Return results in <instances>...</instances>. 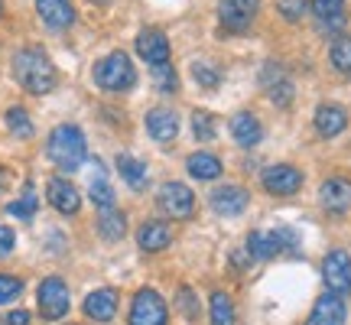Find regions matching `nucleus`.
Returning a JSON list of instances; mask_svg holds the SVG:
<instances>
[{"mask_svg": "<svg viewBox=\"0 0 351 325\" xmlns=\"http://www.w3.org/2000/svg\"><path fill=\"white\" fill-rule=\"evenodd\" d=\"M212 208L215 215H225V218H234V215H241L244 208H247V192L241 186H218L212 189Z\"/></svg>", "mask_w": 351, "mask_h": 325, "instance_id": "15", "label": "nucleus"}, {"mask_svg": "<svg viewBox=\"0 0 351 325\" xmlns=\"http://www.w3.org/2000/svg\"><path fill=\"white\" fill-rule=\"evenodd\" d=\"M231 137H234V143L238 147H257L263 137V124L254 117L251 111H238L234 117H231Z\"/></svg>", "mask_w": 351, "mask_h": 325, "instance_id": "17", "label": "nucleus"}, {"mask_svg": "<svg viewBox=\"0 0 351 325\" xmlns=\"http://www.w3.org/2000/svg\"><path fill=\"white\" fill-rule=\"evenodd\" d=\"M88 195H91V202H95L98 208H114V189L108 186V179L95 176L91 186H88Z\"/></svg>", "mask_w": 351, "mask_h": 325, "instance_id": "33", "label": "nucleus"}, {"mask_svg": "<svg viewBox=\"0 0 351 325\" xmlns=\"http://www.w3.org/2000/svg\"><path fill=\"white\" fill-rule=\"evenodd\" d=\"M179 309L186 313V319H199V302H195V296H192L189 287L179 289Z\"/></svg>", "mask_w": 351, "mask_h": 325, "instance_id": "37", "label": "nucleus"}, {"mask_svg": "<svg viewBox=\"0 0 351 325\" xmlns=\"http://www.w3.org/2000/svg\"><path fill=\"white\" fill-rule=\"evenodd\" d=\"M257 10H261V0H221L218 3V23L225 33L238 36V33L251 29Z\"/></svg>", "mask_w": 351, "mask_h": 325, "instance_id": "5", "label": "nucleus"}, {"mask_svg": "<svg viewBox=\"0 0 351 325\" xmlns=\"http://www.w3.org/2000/svg\"><path fill=\"white\" fill-rule=\"evenodd\" d=\"M322 276H326L328 293H351V257L348 250H328L322 261Z\"/></svg>", "mask_w": 351, "mask_h": 325, "instance_id": "8", "label": "nucleus"}, {"mask_svg": "<svg viewBox=\"0 0 351 325\" xmlns=\"http://www.w3.org/2000/svg\"><path fill=\"white\" fill-rule=\"evenodd\" d=\"M127 231V218L124 212H117V208H104V215L98 218V234L104 241H121Z\"/></svg>", "mask_w": 351, "mask_h": 325, "instance_id": "26", "label": "nucleus"}, {"mask_svg": "<svg viewBox=\"0 0 351 325\" xmlns=\"http://www.w3.org/2000/svg\"><path fill=\"white\" fill-rule=\"evenodd\" d=\"M46 195H49V205L56 208L59 215H75L82 208V195H78V189L69 182V179H49V186H46Z\"/></svg>", "mask_w": 351, "mask_h": 325, "instance_id": "14", "label": "nucleus"}, {"mask_svg": "<svg viewBox=\"0 0 351 325\" xmlns=\"http://www.w3.org/2000/svg\"><path fill=\"white\" fill-rule=\"evenodd\" d=\"M328 59L339 69L341 75H351V36H339L328 49Z\"/></svg>", "mask_w": 351, "mask_h": 325, "instance_id": "30", "label": "nucleus"}, {"mask_svg": "<svg viewBox=\"0 0 351 325\" xmlns=\"http://www.w3.org/2000/svg\"><path fill=\"white\" fill-rule=\"evenodd\" d=\"M212 325H234V302L228 293H212Z\"/></svg>", "mask_w": 351, "mask_h": 325, "instance_id": "32", "label": "nucleus"}, {"mask_svg": "<svg viewBox=\"0 0 351 325\" xmlns=\"http://www.w3.org/2000/svg\"><path fill=\"white\" fill-rule=\"evenodd\" d=\"M169 241H173V234H169V228H166L163 221H147V225L137 231V244H140V250H147V254H156V250L169 248Z\"/></svg>", "mask_w": 351, "mask_h": 325, "instance_id": "23", "label": "nucleus"}, {"mask_svg": "<svg viewBox=\"0 0 351 325\" xmlns=\"http://www.w3.org/2000/svg\"><path fill=\"white\" fill-rule=\"evenodd\" d=\"M13 248H16V234L7 225H0V261H7L13 254Z\"/></svg>", "mask_w": 351, "mask_h": 325, "instance_id": "38", "label": "nucleus"}, {"mask_svg": "<svg viewBox=\"0 0 351 325\" xmlns=\"http://www.w3.org/2000/svg\"><path fill=\"white\" fill-rule=\"evenodd\" d=\"M147 130H150V137L156 140V143H169V140H176V134H179V117H176V111H169V108H153V111L147 114Z\"/></svg>", "mask_w": 351, "mask_h": 325, "instance_id": "19", "label": "nucleus"}, {"mask_svg": "<svg viewBox=\"0 0 351 325\" xmlns=\"http://www.w3.org/2000/svg\"><path fill=\"white\" fill-rule=\"evenodd\" d=\"M276 7H280V16H283V20H289V23H300L302 13H306V7H309V0H280Z\"/></svg>", "mask_w": 351, "mask_h": 325, "instance_id": "36", "label": "nucleus"}, {"mask_svg": "<svg viewBox=\"0 0 351 325\" xmlns=\"http://www.w3.org/2000/svg\"><path fill=\"white\" fill-rule=\"evenodd\" d=\"M95 85L101 91H130L137 85V69L127 59V52H111L95 65Z\"/></svg>", "mask_w": 351, "mask_h": 325, "instance_id": "3", "label": "nucleus"}, {"mask_svg": "<svg viewBox=\"0 0 351 325\" xmlns=\"http://www.w3.org/2000/svg\"><path fill=\"white\" fill-rule=\"evenodd\" d=\"M309 7H313L319 26L328 33H339L345 26V0H309Z\"/></svg>", "mask_w": 351, "mask_h": 325, "instance_id": "21", "label": "nucleus"}, {"mask_svg": "<svg viewBox=\"0 0 351 325\" xmlns=\"http://www.w3.org/2000/svg\"><path fill=\"white\" fill-rule=\"evenodd\" d=\"M137 56L150 65H166L169 62V39L160 29H143L137 36Z\"/></svg>", "mask_w": 351, "mask_h": 325, "instance_id": "13", "label": "nucleus"}, {"mask_svg": "<svg viewBox=\"0 0 351 325\" xmlns=\"http://www.w3.org/2000/svg\"><path fill=\"white\" fill-rule=\"evenodd\" d=\"M313 124L322 137H339L341 130L348 127V114H345V108H339V104H322V108L315 111Z\"/></svg>", "mask_w": 351, "mask_h": 325, "instance_id": "22", "label": "nucleus"}, {"mask_svg": "<svg viewBox=\"0 0 351 325\" xmlns=\"http://www.w3.org/2000/svg\"><path fill=\"white\" fill-rule=\"evenodd\" d=\"M36 208H39L36 189H33V186H26V189H23V195H20L16 202H10V205H7V215H13V218H23V221H29V218L36 215Z\"/></svg>", "mask_w": 351, "mask_h": 325, "instance_id": "29", "label": "nucleus"}, {"mask_svg": "<svg viewBox=\"0 0 351 325\" xmlns=\"http://www.w3.org/2000/svg\"><path fill=\"white\" fill-rule=\"evenodd\" d=\"M156 205L173 218H189L192 208H195V195H192V189L186 182H166L160 189V195H156Z\"/></svg>", "mask_w": 351, "mask_h": 325, "instance_id": "9", "label": "nucleus"}, {"mask_svg": "<svg viewBox=\"0 0 351 325\" xmlns=\"http://www.w3.org/2000/svg\"><path fill=\"white\" fill-rule=\"evenodd\" d=\"M130 325H169V309L156 289H140L130 302Z\"/></svg>", "mask_w": 351, "mask_h": 325, "instance_id": "6", "label": "nucleus"}, {"mask_svg": "<svg viewBox=\"0 0 351 325\" xmlns=\"http://www.w3.org/2000/svg\"><path fill=\"white\" fill-rule=\"evenodd\" d=\"M192 134H195V140H215L218 137V121H215L212 111H195L192 114Z\"/></svg>", "mask_w": 351, "mask_h": 325, "instance_id": "31", "label": "nucleus"}, {"mask_svg": "<svg viewBox=\"0 0 351 325\" xmlns=\"http://www.w3.org/2000/svg\"><path fill=\"white\" fill-rule=\"evenodd\" d=\"M345 319H348L345 300H341L339 293H322V296L315 300L306 325H345Z\"/></svg>", "mask_w": 351, "mask_h": 325, "instance_id": "12", "label": "nucleus"}, {"mask_svg": "<svg viewBox=\"0 0 351 325\" xmlns=\"http://www.w3.org/2000/svg\"><path fill=\"white\" fill-rule=\"evenodd\" d=\"M261 85H263V91H267V98L274 101L276 108H289V104H293V95H296V91H293V82H289V75L276 62H270L263 69Z\"/></svg>", "mask_w": 351, "mask_h": 325, "instance_id": "11", "label": "nucleus"}, {"mask_svg": "<svg viewBox=\"0 0 351 325\" xmlns=\"http://www.w3.org/2000/svg\"><path fill=\"white\" fill-rule=\"evenodd\" d=\"M85 315H88V319H95V322H111L114 315H117V293H114V289H108V287L88 293Z\"/></svg>", "mask_w": 351, "mask_h": 325, "instance_id": "18", "label": "nucleus"}, {"mask_svg": "<svg viewBox=\"0 0 351 325\" xmlns=\"http://www.w3.org/2000/svg\"><path fill=\"white\" fill-rule=\"evenodd\" d=\"M293 244V231H254L247 238V254L257 261H270Z\"/></svg>", "mask_w": 351, "mask_h": 325, "instance_id": "10", "label": "nucleus"}, {"mask_svg": "<svg viewBox=\"0 0 351 325\" xmlns=\"http://www.w3.org/2000/svg\"><path fill=\"white\" fill-rule=\"evenodd\" d=\"M3 322L7 325H29V313H26V309H16V313H10Z\"/></svg>", "mask_w": 351, "mask_h": 325, "instance_id": "39", "label": "nucleus"}, {"mask_svg": "<svg viewBox=\"0 0 351 325\" xmlns=\"http://www.w3.org/2000/svg\"><path fill=\"white\" fill-rule=\"evenodd\" d=\"M3 179H7V173H3V166H0V189H3Z\"/></svg>", "mask_w": 351, "mask_h": 325, "instance_id": "40", "label": "nucleus"}, {"mask_svg": "<svg viewBox=\"0 0 351 325\" xmlns=\"http://www.w3.org/2000/svg\"><path fill=\"white\" fill-rule=\"evenodd\" d=\"M36 10L43 16V23L52 29H69L75 23V7L72 0H36Z\"/></svg>", "mask_w": 351, "mask_h": 325, "instance_id": "16", "label": "nucleus"}, {"mask_svg": "<svg viewBox=\"0 0 351 325\" xmlns=\"http://www.w3.org/2000/svg\"><path fill=\"white\" fill-rule=\"evenodd\" d=\"M13 78L29 95H49L56 88V82H59V72H56L52 59L46 56V49L26 46V49H20L13 56Z\"/></svg>", "mask_w": 351, "mask_h": 325, "instance_id": "1", "label": "nucleus"}, {"mask_svg": "<svg viewBox=\"0 0 351 325\" xmlns=\"http://www.w3.org/2000/svg\"><path fill=\"white\" fill-rule=\"evenodd\" d=\"M186 166H189V176L199 179V182H212V179L221 176V162L212 153H192L186 160Z\"/></svg>", "mask_w": 351, "mask_h": 325, "instance_id": "24", "label": "nucleus"}, {"mask_svg": "<svg viewBox=\"0 0 351 325\" xmlns=\"http://www.w3.org/2000/svg\"><path fill=\"white\" fill-rule=\"evenodd\" d=\"M36 300H39V313H43V319H49V322L65 319L69 306H72L69 287H65V280H59V276H46V280L39 283Z\"/></svg>", "mask_w": 351, "mask_h": 325, "instance_id": "4", "label": "nucleus"}, {"mask_svg": "<svg viewBox=\"0 0 351 325\" xmlns=\"http://www.w3.org/2000/svg\"><path fill=\"white\" fill-rule=\"evenodd\" d=\"M153 82H156V88H160V91H166V95H173L176 88H179V75H176V69L169 62H166V65H153Z\"/></svg>", "mask_w": 351, "mask_h": 325, "instance_id": "34", "label": "nucleus"}, {"mask_svg": "<svg viewBox=\"0 0 351 325\" xmlns=\"http://www.w3.org/2000/svg\"><path fill=\"white\" fill-rule=\"evenodd\" d=\"M20 293H23V280H20V276L0 274V306H3V302H13Z\"/></svg>", "mask_w": 351, "mask_h": 325, "instance_id": "35", "label": "nucleus"}, {"mask_svg": "<svg viewBox=\"0 0 351 325\" xmlns=\"http://www.w3.org/2000/svg\"><path fill=\"white\" fill-rule=\"evenodd\" d=\"M117 173H121V179H124L130 189H143V186H147V162L134 160V156H127V153H121V156H117Z\"/></svg>", "mask_w": 351, "mask_h": 325, "instance_id": "25", "label": "nucleus"}, {"mask_svg": "<svg viewBox=\"0 0 351 325\" xmlns=\"http://www.w3.org/2000/svg\"><path fill=\"white\" fill-rule=\"evenodd\" d=\"M261 182L270 195H296L302 189V173L289 162H274L261 173Z\"/></svg>", "mask_w": 351, "mask_h": 325, "instance_id": "7", "label": "nucleus"}, {"mask_svg": "<svg viewBox=\"0 0 351 325\" xmlns=\"http://www.w3.org/2000/svg\"><path fill=\"white\" fill-rule=\"evenodd\" d=\"M192 78H195V85L215 91V88L221 85V69H218L212 59H195V62H192Z\"/></svg>", "mask_w": 351, "mask_h": 325, "instance_id": "27", "label": "nucleus"}, {"mask_svg": "<svg viewBox=\"0 0 351 325\" xmlns=\"http://www.w3.org/2000/svg\"><path fill=\"white\" fill-rule=\"evenodd\" d=\"M319 195H322V205H326L328 212L341 215L351 205V182L345 176H332V179L322 182V192H319Z\"/></svg>", "mask_w": 351, "mask_h": 325, "instance_id": "20", "label": "nucleus"}, {"mask_svg": "<svg viewBox=\"0 0 351 325\" xmlns=\"http://www.w3.org/2000/svg\"><path fill=\"white\" fill-rule=\"evenodd\" d=\"M0 16H3V3H0Z\"/></svg>", "mask_w": 351, "mask_h": 325, "instance_id": "41", "label": "nucleus"}, {"mask_svg": "<svg viewBox=\"0 0 351 325\" xmlns=\"http://www.w3.org/2000/svg\"><path fill=\"white\" fill-rule=\"evenodd\" d=\"M3 124H7V130H10L13 137H20V140L33 137V121H29V114L23 108H10V111L3 114Z\"/></svg>", "mask_w": 351, "mask_h": 325, "instance_id": "28", "label": "nucleus"}, {"mask_svg": "<svg viewBox=\"0 0 351 325\" xmlns=\"http://www.w3.org/2000/svg\"><path fill=\"white\" fill-rule=\"evenodd\" d=\"M46 153L49 160L62 169V173H75L78 166L85 162V134L78 130L75 124H59L49 134V143H46Z\"/></svg>", "mask_w": 351, "mask_h": 325, "instance_id": "2", "label": "nucleus"}]
</instances>
